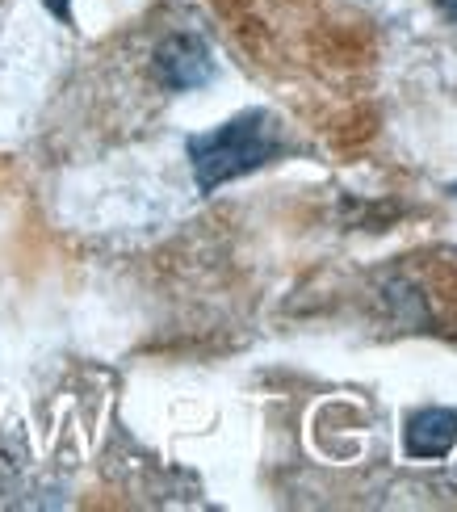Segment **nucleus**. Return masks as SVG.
Returning <instances> with one entry per match:
<instances>
[{
    "label": "nucleus",
    "mask_w": 457,
    "mask_h": 512,
    "mask_svg": "<svg viewBox=\"0 0 457 512\" xmlns=\"http://www.w3.org/2000/svg\"><path fill=\"white\" fill-rule=\"evenodd\" d=\"M42 5H47L59 21H68V17H72V5H68V0H42Z\"/></svg>",
    "instance_id": "4"
},
{
    "label": "nucleus",
    "mask_w": 457,
    "mask_h": 512,
    "mask_svg": "<svg viewBox=\"0 0 457 512\" xmlns=\"http://www.w3.org/2000/svg\"><path fill=\"white\" fill-rule=\"evenodd\" d=\"M156 72L168 89H202V84L214 76V59L210 47L193 34H177L168 38L156 51Z\"/></svg>",
    "instance_id": "2"
},
{
    "label": "nucleus",
    "mask_w": 457,
    "mask_h": 512,
    "mask_svg": "<svg viewBox=\"0 0 457 512\" xmlns=\"http://www.w3.org/2000/svg\"><path fill=\"white\" fill-rule=\"evenodd\" d=\"M457 441V408H424L407 420L403 445L411 458H445Z\"/></svg>",
    "instance_id": "3"
},
{
    "label": "nucleus",
    "mask_w": 457,
    "mask_h": 512,
    "mask_svg": "<svg viewBox=\"0 0 457 512\" xmlns=\"http://www.w3.org/2000/svg\"><path fill=\"white\" fill-rule=\"evenodd\" d=\"M453 194H457V185H453Z\"/></svg>",
    "instance_id": "6"
},
{
    "label": "nucleus",
    "mask_w": 457,
    "mask_h": 512,
    "mask_svg": "<svg viewBox=\"0 0 457 512\" xmlns=\"http://www.w3.org/2000/svg\"><path fill=\"white\" fill-rule=\"evenodd\" d=\"M273 156H281V126L269 110L235 114L231 122L189 139L193 181H198L202 194H214L219 185L269 164Z\"/></svg>",
    "instance_id": "1"
},
{
    "label": "nucleus",
    "mask_w": 457,
    "mask_h": 512,
    "mask_svg": "<svg viewBox=\"0 0 457 512\" xmlns=\"http://www.w3.org/2000/svg\"><path fill=\"white\" fill-rule=\"evenodd\" d=\"M445 9H449V13L457 17V0H445Z\"/></svg>",
    "instance_id": "5"
}]
</instances>
